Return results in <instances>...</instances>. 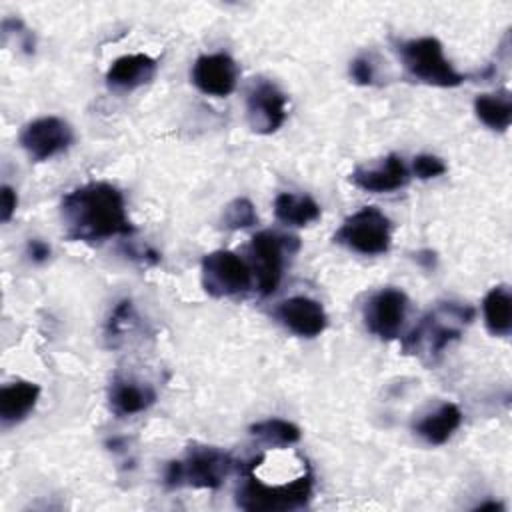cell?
I'll return each mask as SVG.
<instances>
[{
  "label": "cell",
  "instance_id": "1",
  "mask_svg": "<svg viewBox=\"0 0 512 512\" xmlns=\"http://www.w3.org/2000/svg\"><path fill=\"white\" fill-rule=\"evenodd\" d=\"M60 216L66 238L76 242L98 244L134 232L122 192L108 182H88L68 192L60 204Z\"/></svg>",
  "mask_w": 512,
  "mask_h": 512
},
{
  "label": "cell",
  "instance_id": "2",
  "mask_svg": "<svg viewBox=\"0 0 512 512\" xmlns=\"http://www.w3.org/2000/svg\"><path fill=\"white\" fill-rule=\"evenodd\" d=\"M474 320V308L456 302H442L408 332L402 340V350L412 356H420L426 362H434L442 352L462 336V328Z\"/></svg>",
  "mask_w": 512,
  "mask_h": 512
},
{
  "label": "cell",
  "instance_id": "3",
  "mask_svg": "<svg viewBox=\"0 0 512 512\" xmlns=\"http://www.w3.org/2000/svg\"><path fill=\"white\" fill-rule=\"evenodd\" d=\"M264 456L254 458L246 468V478L236 490V506L246 512H288L304 508L312 498V474L302 472L284 484H266L254 476V468Z\"/></svg>",
  "mask_w": 512,
  "mask_h": 512
},
{
  "label": "cell",
  "instance_id": "4",
  "mask_svg": "<svg viewBox=\"0 0 512 512\" xmlns=\"http://www.w3.org/2000/svg\"><path fill=\"white\" fill-rule=\"evenodd\" d=\"M234 458L216 446H190L182 460L168 462L164 470V486L176 488H204L218 490L224 478L234 468Z\"/></svg>",
  "mask_w": 512,
  "mask_h": 512
},
{
  "label": "cell",
  "instance_id": "5",
  "mask_svg": "<svg viewBox=\"0 0 512 512\" xmlns=\"http://www.w3.org/2000/svg\"><path fill=\"white\" fill-rule=\"evenodd\" d=\"M398 56L404 70L430 86L454 88L460 86L466 76L460 74L444 56V48L438 38L422 36L398 44Z\"/></svg>",
  "mask_w": 512,
  "mask_h": 512
},
{
  "label": "cell",
  "instance_id": "6",
  "mask_svg": "<svg viewBox=\"0 0 512 512\" xmlns=\"http://www.w3.org/2000/svg\"><path fill=\"white\" fill-rule=\"evenodd\" d=\"M334 242L364 256L384 254L392 242V226L388 216L378 208L364 206L342 222L334 234Z\"/></svg>",
  "mask_w": 512,
  "mask_h": 512
},
{
  "label": "cell",
  "instance_id": "7",
  "mask_svg": "<svg viewBox=\"0 0 512 512\" xmlns=\"http://www.w3.org/2000/svg\"><path fill=\"white\" fill-rule=\"evenodd\" d=\"M298 248V238L280 236L270 230H262L250 240V270L256 276V284L262 296L276 292L282 280L284 256Z\"/></svg>",
  "mask_w": 512,
  "mask_h": 512
},
{
  "label": "cell",
  "instance_id": "8",
  "mask_svg": "<svg viewBox=\"0 0 512 512\" xmlns=\"http://www.w3.org/2000/svg\"><path fill=\"white\" fill-rule=\"evenodd\" d=\"M202 288L214 298H232L246 294L252 286V270L238 254L214 250L200 264Z\"/></svg>",
  "mask_w": 512,
  "mask_h": 512
},
{
  "label": "cell",
  "instance_id": "9",
  "mask_svg": "<svg viewBox=\"0 0 512 512\" xmlns=\"http://www.w3.org/2000/svg\"><path fill=\"white\" fill-rule=\"evenodd\" d=\"M408 310V298L398 288H382L374 292L362 310L364 324L370 334L380 340H394L404 324Z\"/></svg>",
  "mask_w": 512,
  "mask_h": 512
},
{
  "label": "cell",
  "instance_id": "10",
  "mask_svg": "<svg viewBox=\"0 0 512 512\" xmlns=\"http://www.w3.org/2000/svg\"><path fill=\"white\" fill-rule=\"evenodd\" d=\"M74 142V132L68 122L58 116H42L28 122L20 132V146L34 162H44Z\"/></svg>",
  "mask_w": 512,
  "mask_h": 512
},
{
  "label": "cell",
  "instance_id": "11",
  "mask_svg": "<svg viewBox=\"0 0 512 512\" xmlns=\"http://www.w3.org/2000/svg\"><path fill=\"white\" fill-rule=\"evenodd\" d=\"M286 94L270 80L258 78L246 92V118L254 132L272 134L286 120Z\"/></svg>",
  "mask_w": 512,
  "mask_h": 512
},
{
  "label": "cell",
  "instance_id": "12",
  "mask_svg": "<svg viewBox=\"0 0 512 512\" xmlns=\"http://www.w3.org/2000/svg\"><path fill=\"white\" fill-rule=\"evenodd\" d=\"M190 76H192L194 86L200 92H204L208 96L224 98V96L232 94L236 88L238 66L224 52L202 54L196 58Z\"/></svg>",
  "mask_w": 512,
  "mask_h": 512
},
{
  "label": "cell",
  "instance_id": "13",
  "mask_svg": "<svg viewBox=\"0 0 512 512\" xmlns=\"http://www.w3.org/2000/svg\"><path fill=\"white\" fill-rule=\"evenodd\" d=\"M274 316L284 328L302 338L320 336L328 326V316L322 304L308 296H292L282 300L274 308Z\"/></svg>",
  "mask_w": 512,
  "mask_h": 512
},
{
  "label": "cell",
  "instance_id": "14",
  "mask_svg": "<svg viewBox=\"0 0 512 512\" xmlns=\"http://www.w3.org/2000/svg\"><path fill=\"white\" fill-rule=\"evenodd\" d=\"M350 180L354 186L366 192H394L408 184L410 170L398 154H388L376 164L358 166L350 174Z\"/></svg>",
  "mask_w": 512,
  "mask_h": 512
},
{
  "label": "cell",
  "instance_id": "15",
  "mask_svg": "<svg viewBox=\"0 0 512 512\" xmlns=\"http://www.w3.org/2000/svg\"><path fill=\"white\" fill-rule=\"evenodd\" d=\"M156 70L158 62L148 54H124L110 64L106 72V84L114 92H132L148 84Z\"/></svg>",
  "mask_w": 512,
  "mask_h": 512
},
{
  "label": "cell",
  "instance_id": "16",
  "mask_svg": "<svg viewBox=\"0 0 512 512\" xmlns=\"http://www.w3.org/2000/svg\"><path fill=\"white\" fill-rule=\"evenodd\" d=\"M156 402V392L152 386L134 382L128 378H114L108 390V404L110 410L124 418L134 416L148 410Z\"/></svg>",
  "mask_w": 512,
  "mask_h": 512
},
{
  "label": "cell",
  "instance_id": "17",
  "mask_svg": "<svg viewBox=\"0 0 512 512\" xmlns=\"http://www.w3.org/2000/svg\"><path fill=\"white\" fill-rule=\"evenodd\" d=\"M40 386L28 380H16L0 390V420L6 426L22 422L36 406Z\"/></svg>",
  "mask_w": 512,
  "mask_h": 512
},
{
  "label": "cell",
  "instance_id": "18",
  "mask_svg": "<svg viewBox=\"0 0 512 512\" xmlns=\"http://www.w3.org/2000/svg\"><path fill=\"white\" fill-rule=\"evenodd\" d=\"M462 424V410L454 402L440 404L434 412L422 416L414 424V432L430 446H440L450 440V436Z\"/></svg>",
  "mask_w": 512,
  "mask_h": 512
},
{
  "label": "cell",
  "instance_id": "19",
  "mask_svg": "<svg viewBox=\"0 0 512 512\" xmlns=\"http://www.w3.org/2000/svg\"><path fill=\"white\" fill-rule=\"evenodd\" d=\"M274 214L286 226H308L320 218V206L308 194L282 192L274 200Z\"/></svg>",
  "mask_w": 512,
  "mask_h": 512
},
{
  "label": "cell",
  "instance_id": "20",
  "mask_svg": "<svg viewBox=\"0 0 512 512\" xmlns=\"http://www.w3.org/2000/svg\"><path fill=\"white\" fill-rule=\"evenodd\" d=\"M484 324L492 336H508L512 330V296L508 286H494L482 300Z\"/></svg>",
  "mask_w": 512,
  "mask_h": 512
},
{
  "label": "cell",
  "instance_id": "21",
  "mask_svg": "<svg viewBox=\"0 0 512 512\" xmlns=\"http://www.w3.org/2000/svg\"><path fill=\"white\" fill-rule=\"evenodd\" d=\"M474 112L490 130L504 132L512 122V98L508 90L494 94H478L474 98Z\"/></svg>",
  "mask_w": 512,
  "mask_h": 512
},
{
  "label": "cell",
  "instance_id": "22",
  "mask_svg": "<svg viewBox=\"0 0 512 512\" xmlns=\"http://www.w3.org/2000/svg\"><path fill=\"white\" fill-rule=\"evenodd\" d=\"M248 430L256 440H260L270 448L292 446L302 436L300 428L294 422H288L284 418H266V420L254 422Z\"/></svg>",
  "mask_w": 512,
  "mask_h": 512
},
{
  "label": "cell",
  "instance_id": "23",
  "mask_svg": "<svg viewBox=\"0 0 512 512\" xmlns=\"http://www.w3.org/2000/svg\"><path fill=\"white\" fill-rule=\"evenodd\" d=\"M258 222V214L254 204L248 198H234L230 204H226L224 212H222V224L228 230H242V228H250Z\"/></svg>",
  "mask_w": 512,
  "mask_h": 512
},
{
  "label": "cell",
  "instance_id": "24",
  "mask_svg": "<svg viewBox=\"0 0 512 512\" xmlns=\"http://www.w3.org/2000/svg\"><path fill=\"white\" fill-rule=\"evenodd\" d=\"M134 318V306L130 300H122L118 302V306L112 310L108 324H106V336L108 338H118L124 328L130 324V320Z\"/></svg>",
  "mask_w": 512,
  "mask_h": 512
},
{
  "label": "cell",
  "instance_id": "25",
  "mask_svg": "<svg viewBox=\"0 0 512 512\" xmlns=\"http://www.w3.org/2000/svg\"><path fill=\"white\" fill-rule=\"evenodd\" d=\"M446 172V164L432 154H418L412 162V174L420 180H430Z\"/></svg>",
  "mask_w": 512,
  "mask_h": 512
},
{
  "label": "cell",
  "instance_id": "26",
  "mask_svg": "<svg viewBox=\"0 0 512 512\" xmlns=\"http://www.w3.org/2000/svg\"><path fill=\"white\" fill-rule=\"evenodd\" d=\"M350 78L360 86L374 84L376 70H374V62L370 60V56H358L350 62Z\"/></svg>",
  "mask_w": 512,
  "mask_h": 512
},
{
  "label": "cell",
  "instance_id": "27",
  "mask_svg": "<svg viewBox=\"0 0 512 512\" xmlns=\"http://www.w3.org/2000/svg\"><path fill=\"white\" fill-rule=\"evenodd\" d=\"M16 206H18V196H16L14 188L4 184L0 190V220L10 222V218L16 212Z\"/></svg>",
  "mask_w": 512,
  "mask_h": 512
},
{
  "label": "cell",
  "instance_id": "28",
  "mask_svg": "<svg viewBox=\"0 0 512 512\" xmlns=\"http://www.w3.org/2000/svg\"><path fill=\"white\" fill-rule=\"evenodd\" d=\"M50 246L44 242V240H40V238H30L28 242H26V254H28V258L32 260V262H36V264H42V262H46L48 258H50Z\"/></svg>",
  "mask_w": 512,
  "mask_h": 512
},
{
  "label": "cell",
  "instance_id": "29",
  "mask_svg": "<svg viewBox=\"0 0 512 512\" xmlns=\"http://www.w3.org/2000/svg\"><path fill=\"white\" fill-rule=\"evenodd\" d=\"M474 510H478V512H486V510H504V504H502V502H496V500H488V502L478 504Z\"/></svg>",
  "mask_w": 512,
  "mask_h": 512
}]
</instances>
